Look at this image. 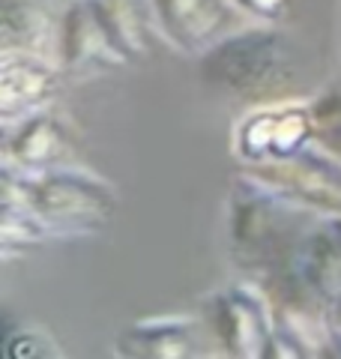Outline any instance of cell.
<instances>
[{
    "mask_svg": "<svg viewBox=\"0 0 341 359\" xmlns=\"http://www.w3.org/2000/svg\"><path fill=\"white\" fill-rule=\"evenodd\" d=\"M317 212L300 207L276 186L240 168L227 189V243L246 276L260 282L290 269Z\"/></svg>",
    "mask_w": 341,
    "mask_h": 359,
    "instance_id": "1",
    "label": "cell"
},
{
    "mask_svg": "<svg viewBox=\"0 0 341 359\" xmlns=\"http://www.w3.org/2000/svg\"><path fill=\"white\" fill-rule=\"evenodd\" d=\"M203 84L231 99L272 102L297 81V48L276 25L227 33L198 57Z\"/></svg>",
    "mask_w": 341,
    "mask_h": 359,
    "instance_id": "2",
    "label": "cell"
},
{
    "mask_svg": "<svg viewBox=\"0 0 341 359\" xmlns=\"http://www.w3.org/2000/svg\"><path fill=\"white\" fill-rule=\"evenodd\" d=\"M9 174L18 180L21 195L54 237H93L108 228L120 210L117 189L105 177L78 165H60L42 174Z\"/></svg>",
    "mask_w": 341,
    "mask_h": 359,
    "instance_id": "3",
    "label": "cell"
},
{
    "mask_svg": "<svg viewBox=\"0 0 341 359\" xmlns=\"http://www.w3.org/2000/svg\"><path fill=\"white\" fill-rule=\"evenodd\" d=\"M203 323L227 356H269L276 339V306L267 285L255 276L231 282L203 297Z\"/></svg>",
    "mask_w": 341,
    "mask_h": 359,
    "instance_id": "4",
    "label": "cell"
},
{
    "mask_svg": "<svg viewBox=\"0 0 341 359\" xmlns=\"http://www.w3.org/2000/svg\"><path fill=\"white\" fill-rule=\"evenodd\" d=\"M317 141L312 102L272 99L260 102L234 126V156L246 168L290 159Z\"/></svg>",
    "mask_w": 341,
    "mask_h": 359,
    "instance_id": "5",
    "label": "cell"
},
{
    "mask_svg": "<svg viewBox=\"0 0 341 359\" xmlns=\"http://www.w3.org/2000/svg\"><path fill=\"white\" fill-rule=\"evenodd\" d=\"M246 171L267 180L269 186L317 216H341V156L321 147L317 141L290 159L255 165Z\"/></svg>",
    "mask_w": 341,
    "mask_h": 359,
    "instance_id": "6",
    "label": "cell"
},
{
    "mask_svg": "<svg viewBox=\"0 0 341 359\" xmlns=\"http://www.w3.org/2000/svg\"><path fill=\"white\" fill-rule=\"evenodd\" d=\"M57 63L63 72L87 78L96 72H111L132 66L111 30L96 13L93 0H69L60 15V39H57Z\"/></svg>",
    "mask_w": 341,
    "mask_h": 359,
    "instance_id": "7",
    "label": "cell"
},
{
    "mask_svg": "<svg viewBox=\"0 0 341 359\" xmlns=\"http://www.w3.org/2000/svg\"><path fill=\"white\" fill-rule=\"evenodd\" d=\"M60 63L36 51L4 48L0 54V120L15 123L51 108L60 93Z\"/></svg>",
    "mask_w": 341,
    "mask_h": 359,
    "instance_id": "8",
    "label": "cell"
},
{
    "mask_svg": "<svg viewBox=\"0 0 341 359\" xmlns=\"http://www.w3.org/2000/svg\"><path fill=\"white\" fill-rule=\"evenodd\" d=\"M75 135L51 108L4 126V168L18 174H42L69 165Z\"/></svg>",
    "mask_w": 341,
    "mask_h": 359,
    "instance_id": "9",
    "label": "cell"
},
{
    "mask_svg": "<svg viewBox=\"0 0 341 359\" xmlns=\"http://www.w3.org/2000/svg\"><path fill=\"white\" fill-rule=\"evenodd\" d=\"M114 351L126 359H189L203 353L201 341V320L192 314H147L126 323Z\"/></svg>",
    "mask_w": 341,
    "mask_h": 359,
    "instance_id": "10",
    "label": "cell"
},
{
    "mask_svg": "<svg viewBox=\"0 0 341 359\" xmlns=\"http://www.w3.org/2000/svg\"><path fill=\"white\" fill-rule=\"evenodd\" d=\"M150 6L162 36L177 51L201 57L222 39L227 21L225 0H150Z\"/></svg>",
    "mask_w": 341,
    "mask_h": 359,
    "instance_id": "11",
    "label": "cell"
},
{
    "mask_svg": "<svg viewBox=\"0 0 341 359\" xmlns=\"http://www.w3.org/2000/svg\"><path fill=\"white\" fill-rule=\"evenodd\" d=\"M293 269L317 297L333 306L341 294V216H317L309 224Z\"/></svg>",
    "mask_w": 341,
    "mask_h": 359,
    "instance_id": "12",
    "label": "cell"
},
{
    "mask_svg": "<svg viewBox=\"0 0 341 359\" xmlns=\"http://www.w3.org/2000/svg\"><path fill=\"white\" fill-rule=\"evenodd\" d=\"M60 15L51 18L48 9L42 6V0H0V39H4V48L36 51L57 60Z\"/></svg>",
    "mask_w": 341,
    "mask_h": 359,
    "instance_id": "13",
    "label": "cell"
},
{
    "mask_svg": "<svg viewBox=\"0 0 341 359\" xmlns=\"http://www.w3.org/2000/svg\"><path fill=\"white\" fill-rule=\"evenodd\" d=\"M93 6L132 66L150 57V0H93Z\"/></svg>",
    "mask_w": 341,
    "mask_h": 359,
    "instance_id": "14",
    "label": "cell"
},
{
    "mask_svg": "<svg viewBox=\"0 0 341 359\" xmlns=\"http://www.w3.org/2000/svg\"><path fill=\"white\" fill-rule=\"evenodd\" d=\"M6 359H42V356H63V347L57 344V339L51 335V330L33 327L25 323L18 330H6L4 344H0Z\"/></svg>",
    "mask_w": 341,
    "mask_h": 359,
    "instance_id": "15",
    "label": "cell"
},
{
    "mask_svg": "<svg viewBox=\"0 0 341 359\" xmlns=\"http://www.w3.org/2000/svg\"><path fill=\"white\" fill-rule=\"evenodd\" d=\"M309 102L317 126V144L341 156V87H329Z\"/></svg>",
    "mask_w": 341,
    "mask_h": 359,
    "instance_id": "16",
    "label": "cell"
},
{
    "mask_svg": "<svg viewBox=\"0 0 341 359\" xmlns=\"http://www.w3.org/2000/svg\"><path fill=\"white\" fill-rule=\"evenodd\" d=\"M231 4L246 13L248 18L260 21V25H279V21L290 13L293 0H231Z\"/></svg>",
    "mask_w": 341,
    "mask_h": 359,
    "instance_id": "17",
    "label": "cell"
},
{
    "mask_svg": "<svg viewBox=\"0 0 341 359\" xmlns=\"http://www.w3.org/2000/svg\"><path fill=\"white\" fill-rule=\"evenodd\" d=\"M329 318H333V351L341 347V294L329 306Z\"/></svg>",
    "mask_w": 341,
    "mask_h": 359,
    "instance_id": "18",
    "label": "cell"
}]
</instances>
